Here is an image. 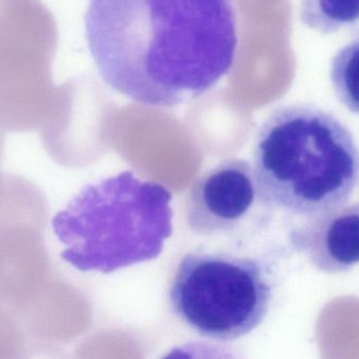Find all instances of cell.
Masks as SVG:
<instances>
[{"mask_svg":"<svg viewBox=\"0 0 359 359\" xmlns=\"http://www.w3.org/2000/svg\"><path fill=\"white\" fill-rule=\"evenodd\" d=\"M86 34L103 81L147 107L200 98L238 55L233 0H90Z\"/></svg>","mask_w":359,"mask_h":359,"instance_id":"1","label":"cell"},{"mask_svg":"<svg viewBox=\"0 0 359 359\" xmlns=\"http://www.w3.org/2000/svg\"><path fill=\"white\" fill-rule=\"evenodd\" d=\"M252 167L263 204L307 218L349 202L359 181V149L337 116L299 103L264 122Z\"/></svg>","mask_w":359,"mask_h":359,"instance_id":"2","label":"cell"},{"mask_svg":"<svg viewBox=\"0 0 359 359\" xmlns=\"http://www.w3.org/2000/svg\"><path fill=\"white\" fill-rule=\"evenodd\" d=\"M172 198L130 171L86 185L52 219L61 259L103 274L157 259L172 234Z\"/></svg>","mask_w":359,"mask_h":359,"instance_id":"3","label":"cell"},{"mask_svg":"<svg viewBox=\"0 0 359 359\" xmlns=\"http://www.w3.org/2000/svg\"><path fill=\"white\" fill-rule=\"evenodd\" d=\"M170 301L180 320L201 337L232 341L246 337L265 320L272 285L255 259L194 252L180 261Z\"/></svg>","mask_w":359,"mask_h":359,"instance_id":"4","label":"cell"},{"mask_svg":"<svg viewBox=\"0 0 359 359\" xmlns=\"http://www.w3.org/2000/svg\"><path fill=\"white\" fill-rule=\"evenodd\" d=\"M54 16L41 0H0V130H40L53 99Z\"/></svg>","mask_w":359,"mask_h":359,"instance_id":"5","label":"cell"},{"mask_svg":"<svg viewBox=\"0 0 359 359\" xmlns=\"http://www.w3.org/2000/svg\"><path fill=\"white\" fill-rule=\"evenodd\" d=\"M257 197L252 164L238 158L223 160L192 183L186 202L188 226L196 235L231 231L248 214Z\"/></svg>","mask_w":359,"mask_h":359,"instance_id":"6","label":"cell"},{"mask_svg":"<svg viewBox=\"0 0 359 359\" xmlns=\"http://www.w3.org/2000/svg\"><path fill=\"white\" fill-rule=\"evenodd\" d=\"M44 226L0 223V303L18 310L31 303L48 282Z\"/></svg>","mask_w":359,"mask_h":359,"instance_id":"7","label":"cell"},{"mask_svg":"<svg viewBox=\"0 0 359 359\" xmlns=\"http://www.w3.org/2000/svg\"><path fill=\"white\" fill-rule=\"evenodd\" d=\"M290 242L318 271H349L359 263V202L307 217L291 231Z\"/></svg>","mask_w":359,"mask_h":359,"instance_id":"8","label":"cell"},{"mask_svg":"<svg viewBox=\"0 0 359 359\" xmlns=\"http://www.w3.org/2000/svg\"><path fill=\"white\" fill-rule=\"evenodd\" d=\"M302 22L322 34H333L359 22V0H301Z\"/></svg>","mask_w":359,"mask_h":359,"instance_id":"9","label":"cell"},{"mask_svg":"<svg viewBox=\"0 0 359 359\" xmlns=\"http://www.w3.org/2000/svg\"><path fill=\"white\" fill-rule=\"evenodd\" d=\"M330 82L341 105L359 114V34L333 56Z\"/></svg>","mask_w":359,"mask_h":359,"instance_id":"10","label":"cell"},{"mask_svg":"<svg viewBox=\"0 0 359 359\" xmlns=\"http://www.w3.org/2000/svg\"><path fill=\"white\" fill-rule=\"evenodd\" d=\"M31 351L27 333L16 314L0 303V358H27Z\"/></svg>","mask_w":359,"mask_h":359,"instance_id":"11","label":"cell"},{"mask_svg":"<svg viewBox=\"0 0 359 359\" xmlns=\"http://www.w3.org/2000/svg\"><path fill=\"white\" fill-rule=\"evenodd\" d=\"M4 148V131L0 130V159H1L2 152Z\"/></svg>","mask_w":359,"mask_h":359,"instance_id":"12","label":"cell"}]
</instances>
